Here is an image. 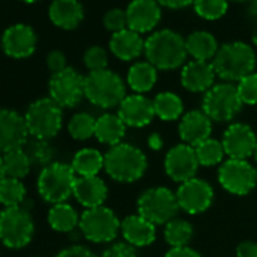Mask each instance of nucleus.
I'll list each match as a JSON object with an SVG mask.
<instances>
[{"instance_id": "1", "label": "nucleus", "mask_w": 257, "mask_h": 257, "mask_svg": "<svg viewBox=\"0 0 257 257\" xmlns=\"http://www.w3.org/2000/svg\"><path fill=\"white\" fill-rule=\"evenodd\" d=\"M144 55L158 70H176L188 58L186 38L173 29L156 31L146 40Z\"/></svg>"}, {"instance_id": "2", "label": "nucleus", "mask_w": 257, "mask_h": 257, "mask_svg": "<svg viewBox=\"0 0 257 257\" xmlns=\"http://www.w3.org/2000/svg\"><path fill=\"white\" fill-rule=\"evenodd\" d=\"M255 64L257 58L254 49L243 41L222 44L212 59L216 76L230 83L239 82L245 76L254 73Z\"/></svg>"}, {"instance_id": "3", "label": "nucleus", "mask_w": 257, "mask_h": 257, "mask_svg": "<svg viewBox=\"0 0 257 257\" xmlns=\"http://www.w3.org/2000/svg\"><path fill=\"white\" fill-rule=\"evenodd\" d=\"M149 162L146 153L132 144L121 143L104 153L106 174L119 183H134L147 171Z\"/></svg>"}, {"instance_id": "4", "label": "nucleus", "mask_w": 257, "mask_h": 257, "mask_svg": "<svg viewBox=\"0 0 257 257\" xmlns=\"http://www.w3.org/2000/svg\"><path fill=\"white\" fill-rule=\"evenodd\" d=\"M125 95L124 80L112 70L89 71L85 76V98L97 107H118Z\"/></svg>"}, {"instance_id": "5", "label": "nucleus", "mask_w": 257, "mask_h": 257, "mask_svg": "<svg viewBox=\"0 0 257 257\" xmlns=\"http://www.w3.org/2000/svg\"><path fill=\"white\" fill-rule=\"evenodd\" d=\"M76 179L77 176L71 165L53 162L41 170L37 180V189L41 198L52 206L67 203V200L73 195Z\"/></svg>"}, {"instance_id": "6", "label": "nucleus", "mask_w": 257, "mask_h": 257, "mask_svg": "<svg viewBox=\"0 0 257 257\" xmlns=\"http://www.w3.org/2000/svg\"><path fill=\"white\" fill-rule=\"evenodd\" d=\"M29 135L35 140L50 141L62 128L64 112L62 107L50 97L35 100L25 113Z\"/></svg>"}, {"instance_id": "7", "label": "nucleus", "mask_w": 257, "mask_h": 257, "mask_svg": "<svg viewBox=\"0 0 257 257\" xmlns=\"http://www.w3.org/2000/svg\"><path fill=\"white\" fill-rule=\"evenodd\" d=\"M35 231L32 215L23 206L4 207L0 212V242L11 249H20L31 243Z\"/></svg>"}, {"instance_id": "8", "label": "nucleus", "mask_w": 257, "mask_h": 257, "mask_svg": "<svg viewBox=\"0 0 257 257\" xmlns=\"http://www.w3.org/2000/svg\"><path fill=\"white\" fill-rule=\"evenodd\" d=\"M243 103L239 97L236 85L230 82L215 83L203 95L201 110L216 122L231 121L242 109Z\"/></svg>"}, {"instance_id": "9", "label": "nucleus", "mask_w": 257, "mask_h": 257, "mask_svg": "<svg viewBox=\"0 0 257 257\" xmlns=\"http://www.w3.org/2000/svg\"><path fill=\"white\" fill-rule=\"evenodd\" d=\"M138 213L155 225H165L177 218L180 210L176 192L165 186H155L144 191L137 201Z\"/></svg>"}, {"instance_id": "10", "label": "nucleus", "mask_w": 257, "mask_h": 257, "mask_svg": "<svg viewBox=\"0 0 257 257\" xmlns=\"http://www.w3.org/2000/svg\"><path fill=\"white\" fill-rule=\"evenodd\" d=\"M79 230L89 242L107 243L115 240L118 233H121V221L110 207L98 206L82 212Z\"/></svg>"}, {"instance_id": "11", "label": "nucleus", "mask_w": 257, "mask_h": 257, "mask_svg": "<svg viewBox=\"0 0 257 257\" xmlns=\"http://www.w3.org/2000/svg\"><path fill=\"white\" fill-rule=\"evenodd\" d=\"M219 185L231 195H248L257 185V170L248 161L227 159L218 168Z\"/></svg>"}, {"instance_id": "12", "label": "nucleus", "mask_w": 257, "mask_h": 257, "mask_svg": "<svg viewBox=\"0 0 257 257\" xmlns=\"http://www.w3.org/2000/svg\"><path fill=\"white\" fill-rule=\"evenodd\" d=\"M49 94L62 109L77 106L85 97V77L71 67L52 74L49 80Z\"/></svg>"}, {"instance_id": "13", "label": "nucleus", "mask_w": 257, "mask_h": 257, "mask_svg": "<svg viewBox=\"0 0 257 257\" xmlns=\"http://www.w3.org/2000/svg\"><path fill=\"white\" fill-rule=\"evenodd\" d=\"M180 210L188 215H200L206 212L215 198V191L209 182L200 177H194L180 183L176 191Z\"/></svg>"}, {"instance_id": "14", "label": "nucleus", "mask_w": 257, "mask_h": 257, "mask_svg": "<svg viewBox=\"0 0 257 257\" xmlns=\"http://www.w3.org/2000/svg\"><path fill=\"white\" fill-rule=\"evenodd\" d=\"M29 131L25 115L14 109H0V155L25 149Z\"/></svg>"}, {"instance_id": "15", "label": "nucleus", "mask_w": 257, "mask_h": 257, "mask_svg": "<svg viewBox=\"0 0 257 257\" xmlns=\"http://www.w3.org/2000/svg\"><path fill=\"white\" fill-rule=\"evenodd\" d=\"M198 167L200 164L195 155V149L183 143L171 147L164 161L167 176L176 183H183L197 177Z\"/></svg>"}, {"instance_id": "16", "label": "nucleus", "mask_w": 257, "mask_h": 257, "mask_svg": "<svg viewBox=\"0 0 257 257\" xmlns=\"http://www.w3.org/2000/svg\"><path fill=\"white\" fill-rule=\"evenodd\" d=\"M221 143L228 159L248 161L254 156L257 137L248 124L233 122L225 128Z\"/></svg>"}, {"instance_id": "17", "label": "nucleus", "mask_w": 257, "mask_h": 257, "mask_svg": "<svg viewBox=\"0 0 257 257\" xmlns=\"http://www.w3.org/2000/svg\"><path fill=\"white\" fill-rule=\"evenodd\" d=\"M37 34L29 25L17 23L10 26L2 35V49L5 55L14 59H25L34 55L37 49Z\"/></svg>"}, {"instance_id": "18", "label": "nucleus", "mask_w": 257, "mask_h": 257, "mask_svg": "<svg viewBox=\"0 0 257 257\" xmlns=\"http://www.w3.org/2000/svg\"><path fill=\"white\" fill-rule=\"evenodd\" d=\"M116 113L127 127L135 128L149 125L156 116L153 100H150L144 94L125 95V98L119 103Z\"/></svg>"}, {"instance_id": "19", "label": "nucleus", "mask_w": 257, "mask_h": 257, "mask_svg": "<svg viewBox=\"0 0 257 257\" xmlns=\"http://www.w3.org/2000/svg\"><path fill=\"white\" fill-rule=\"evenodd\" d=\"M213 121L201 110L192 109L183 113L179 121V137L183 144L197 147L203 141L212 138Z\"/></svg>"}, {"instance_id": "20", "label": "nucleus", "mask_w": 257, "mask_h": 257, "mask_svg": "<svg viewBox=\"0 0 257 257\" xmlns=\"http://www.w3.org/2000/svg\"><path fill=\"white\" fill-rule=\"evenodd\" d=\"M127 26L138 34L152 32L161 22L162 11L156 0H132L125 8Z\"/></svg>"}, {"instance_id": "21", "label": "nucleus", "mask_w": 257, "mask_h": 257, "mask_svg": "<svg viewBox=\"0 0 257 257\" xmlns=\"http://www.w3.org/2000/svg\"><path fill=\"white\" fill-rule=\"evenodd\" d=\"M215 68L212 62L195 61L185 64L180 73L182 86L189 92H207L215 85Z\"/></svg>"}, {"instance_id": "22", "label": "nucleus", "mask_w": 257, "mask_h": 257, "mask_svg": "<svg viewBox=\"0 0 257 257\" xmlns=\"http://www.w3.org/2000/svg\"><path fill=\"white\" fill-rule=\"evenodd\" d=\"M121 234L127 243L135 248L150 246L156 240V225L140 213L127 215L121 221Z\"/></svg>"}, {"instance_id": "23", "label": "nucleus", "mask_w": 257, "mask_h": 257, "mask_svg": "<svg viewBox=\"0 0 257 257\" xmlns=\"http://www.w3.org/2000/svg\"><path fill=\"white\" fill-rule=\"evenodd\" d=\"M73 197L85 209L104 206V201L107 198V186L98 176L77 177L74 183Z\"/></svg>"}, {"instance_id": "24", "label": "nucleus", "mask_w": 257, "mask_h": 257, "mask_svg": "<svg viewBox=\"0 0 257 257\" xmlns=\"http://www.w3.org/2000/svg\"><path fill=\"white\" fill-rule=\"evenodd\" d=\"M144 44L146 41L143 40L141 34L127 28L112 34L109 49L112 55L121 61H134L144 53Z\"/></svg>"}, {"instance_id": "25", "label": "nucleus", "mask_w": 257, "mask_h": 257, "mask_svg": "<svg viewBox=\"0 0 257 257\" xmlns=\"http://www.w3.org/2000/svg\"><path fill=\"white\" fill-rule=\"evenodd\" d=\"M49 17L61 29H74L83 20V7L79 0H53Z\"/></svg>"}, {"instance_id": "26", "label": "nucleus", "mask_w": 257, "mask_h": 257, "mask_svg": "<svg viewBox=\"0 0 257 257\" xmlns=\"http://www.w3.org/2000/svg\"><path fill=\"white\" fill-rule=\"evenodd\" d=\"M127 125L118 116V113H103L97 118L95 122V138L100 144L113 147L122 143L125 137Z\"/></svg>"}, {"instance_id": "27", "label": "nucleus", "mask_w": 257, "mask_h": 257, "mask_svg": "<svg viewBox=\"0 0 257 257\" xmlns=\"http://www.w3.org/2000/svg\"><path fill=\"white\" fill-rule=\"evenodd\" d=\"M219 46L216 38L206 31H195L186 37V50L188 55L192 56L195 61H206L212 62L218 52Z\"/></svg>"}, {"instance_id": "28", "label": "nucleus", "mask_w": 257, "mask_h": 257, "mask_svg": "<svg viewBox=\"0 0 257 257\" xmlns=\"http://www.w3.org/2000/svg\"><path fill=\"white\" fill-rule=\"evenodd\" d=\"M158 82V68L149 61L135 62L127 71V85L135 94H146L153 89Z\"/></svg>"}, {"instance_id": "29", "label": "nucleus", "mask_w": 257, "mask_h": 257, "mask_svg": "<svg viewBox=\"0 0 257 257\" xmlns=\"http://www.w3.org/2000/svg\"><path fill=\"white\" fill-rule=\"evenodd\" d=\"M77 177H94L104 170V155L97 149H80L70 164Z\"/></svg>"}, {"instance_id": "30", "label": "nucleus", "mask_w": 257, "mask_h": 257, "mask_svg": "<svg viewBox=\"0 0 257 257\" xmlns=\"http://www.w3.org/2000/svg\"><path fill=\"white\" fill-rule=\"evenodd\" d=\"M80 215L68 203L53 204L47 213V222L58 233H71L79 227Z\"/></svg>"}, {"instance_id": "31", "label": "nucleus", "mask_w": 257, "mask_h": 257, "mask_svg": "<svg viewBox=\"0 0 257 257\" xmlns=\"http://www.w3.org/2000/svg\"><path fill=\"white\" fill-rule=\"evenodd\" d=\"M153 106L156 116L162 121H176L180 119L185 113L183 100L180 98V95L171 91L159 92L153 98Z\"/></svg>"}, {"instance_id": "32", "label": "nucleus", "mask_w": 257, "mask_h": 257, "mask_svg": "<svg viewBox=\"0 0 257 257\" xmlns=\"http://www.w3.org/2000/svg\"><path fill=\"white\" fill-rule=\"evenodd\" d=\"M164 237L171 248L189 246V242L194 237V227L183 218H174L165 224Z\"/></svg>"}, {"instance_id": "33", "label": "nucleus", "mask_w": 257, "mask_h": 257, "mask_svg": "<svg viewBox=\"0 0 257 257\" xmlns=\"http://www.w3.org/2000/svg\"><path fill=\"white\" fill-rule=\"evenodd\" d=\"M26 186L22 180L5 177L0 182V204L5 207L22 206L26 201Z\"/></svg>"}, {"instance_id": "34", "label": "nucleus", "mask_w": 257, "mask_h": 257, "mask_svg": "<svg viewBox=\"0 0 257 257\" xmlns=\"http://www.w3.org/2000/svg\"><path fill=\"white\" fill-rule=\"evenodd\" d=\"M4 158V168H5V174L7 177H13V179H25L32 167L31 159L28 158L25 149H19V150H13L10 153L2 155Z\"/></svg>"}, {"instance_id": "35", "label": "nucleus", "mask_w": 257, "mask_h": 257, "mask_svg": "<svg viewBox=\"0 0 257 257\" xmlns=\"http://www.w3.org/2000/svg\"><path fill=\"white\" fill-rule=\"evenodd\" d=\"M95 122L89 112H77L68 121V134L76 141H86L95 135Z\"/></svg>"}, {"instance_id": "36", "label": "nucleus", "mask_w": 257, "mask_h": 257, "mask_svg": "<svg viewBox=\"0 0 257 257\" xmlns=\"http://www.w3.org/2000/svg\"><path fill=\"white\" fill-rule=\"evenodd\" d=\"M194 149H195L198 164L201 167H215L224 162L225 152H224L222 143L215 138H209Z\"/></svg>"}, {"instance_id": "37", "label": "nucleus", "mask_w": 257, "mask_h": 257, "mask_svg": "<svg viewBox=\"0 0 257 257\" xmlns=\"http://www.w3.org/2000/svg\"><path fill=\"white\" fill-rule=\"evenodd\" d=\"M25 152H26L28 158L31 159L32 165H38V167L44 168V167L53 164L55 149L46 140H35L34 138L32 141H28V144L25 146Z\"/></svg>"}, {"instance_id": "38", "label": "nucleus", "mask_w": 257, "mask_h": 257, "mask_svg": "<svg viewBox=\"0 0 257 257\" xmlns=\"http://www.w3.org/2000/svg\"><path fill=\"white\" fill-rule=\"evenodd\" d=\"M192 7L201 19L218 20L227 13L228 0H194Z\"/></svg>"}, {"instance_id": "39", "label": "nucleus", "mask_w": 257, "mask_h": 257, "mask_svg": "<svg viewBox=\"0 0 257 257\" xmlns=\"http://www.w3.org/2000/svg\"><path fill=\"white\" fill-rule=\"evenodd\" d=\"M236 88L243 104H257V73L245 76L242 80L237 82Z\"/></svg>"}, {"instance_id": "40", "label": "nucleus", "mask_w": 257, "mask_h": 257, "mask_svg": "<svg viewBox=\"0 0 257 257\" xmlns=\"http://www.w3.org/2000/svg\"><path fill=\"white\" fill-rule=\"evenodd\" d=\"M107 52L100 46H91L83 53V64L89 71L107 68Z\"/></svg>"}, {"instance_id": "41", "label": "nucleus", "mask_w": 257, "mask_h": 257, "mask_svg": "<svg viewBox=\"0 0 257 257\" xmlns=\"http://www.w3.org/2000/svg\"><path fill=\"white\" fill-rule=\"evenodd\" d=\"M103 25L110 32H119L122 29H127V16L125 11L121 8H112L109 10L103 17Z\"/></svg>"}, {"instance_id": "42", "label": "nucleus", "mask_w": 257, "mask_h": 257, "mask_svg": "<svg viewBox=\"0 0 257 257\" xmlns=\"http://www.w3.org/2000/svg\"><path fill=\"white\" fill-rule=\"evenodd\" d=\"M100 257H138L137 248L132 246L131 243H127L125 240L122 242H113L110 243Z\"/></svg>"}, {"instance_id": "43", "label": "nucleus", "mask_w": 257, "mask_h": 257, "mask_svg": "<svg viewBox=\"0 0 257 257\" xmlns=\"http://www.w3.org/2000/svg\"><path fill=\"white\" fill-rule=\"evenodd\" d=\"M46 62H47L49 70H50L53 74H55V73H59V71H62V70L67 68V58H65V55H64L61 50H52V52L47 55Z\"/></svg>"}, {"instance_id": "44", "label": "nucleus", "mask_w": 257, "mask_h": 257, "mask_svg": "<svg viewBox=\"0 0 257 257\" xmlns=\"http://www.w3.org/2000/svg\"><path fill=\"white\" fill-rule=\"evenodd\" d=\"M55 257H97V255L88 246L76 243L61 249Z\"/></svg>"}, {"instance_id": "45", "label": "nucleus", "mask_w": 257, "mask_h": 257, "mask_svg": "<svg viewBox=\"0 0 257 257\" xmlns=\"http://www.w3.org/2000/svg\"><path fill=\"white\" fill-rule=\"evenodd\" d=\"M236 257H257V242L243 240L236 248Z\"/></svg>"}, {"instance_id": "46", "label": "nucleus", "mask_w": 257, "mask_h": 257, "mask_svg": "<svg viewBox=\"0 0 257 257\" xmlns=\"http://www.w3.org/2000/svg\"><path fill=\"white\" fill-rule=\"evenodd\" d=\"M165 257H201V254L191 248V246H180V248H171Z\"/></svg>"}, {"instance_id": "47", "label": "nucleus", "mask_w": 257, "mask_h": 257, "mask_svg": "<svg viewBox=\"0 0 257 257\" xmlns=\"http://www.w3.org/2000/svg\"><path fill=\"white\" fill-rule=\"evenodd\" d=\"M156 2L161 7L165 8H171V10H180V8H186L189 5L194 4V0H156Z\"/></svg>"}, {"instance_id": "48", "label": "nucleus", "mask_w": 257, "mask_h": 257, "mask_svg": "<svg viewBox=\"0 0 257 257\" xmlns=\"http://www.w3.org/2000/svg\"><path fill=\"white\" fill-rule=\"evenodd\" d=\"M147 146H149V149H152V150H155V152L161 150V149L164 147V138H162V135L158 134V132L152 134V135L147 138Z\"/></svg>"}, {"instance_id": "49", "label": "nucleus", "mask_w": 257, "mask_h": 257, "mask_svg": "<svg viewBox=\"0 0 257 257\" xmlns=\"http://www.w3.org/2000/svg\"><path fill=\"white\" fill-rule=\"evenodd\" d=\"M5 177H7V174H5V168H4V158L0 156V182H2Z\"/></svg>"}, {"instance_id": "50", "label": "nucleus", "mask_w": 257, "mask_h": 257, "mask_svg": "<svg viewBox=\"0 0 257 257\" xmlns=\"http://www.w3.org/2000/svg\"><path fill=\"white\" fill-rule=\"evenodd\" d=\"M252 158H254V161L257 162V146H255V150H254V156H252Z\"/></svg>"}, {"instance_id": "51", "label": "nucleus", "mask_w": 257, "mask_h": 257, "mask_svg": "<svg viewBox=\"0 0 257 257\" xmlns=\"http://www.w3.org/2000/svg\"><path fill=\"white\" fill-rule=\"evenodd\" d=\"M23 2H26V4H34V2H38V0H23Z\"/></svg>"}, {"instance_id": "52", "label": "nucleus", "mask_w": 257, "mask_h": 257, "mask_svg": "<svg viewBox=\"0 0 257 257\" xmlns=\"http://www.w3.org/2000/svg\"><path fill=\"white\" fill-rule=\"evenodd\" d=\"M233 2H245V0H233Z\"/></svg>"}]
</instances>
